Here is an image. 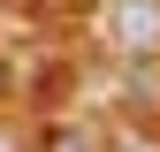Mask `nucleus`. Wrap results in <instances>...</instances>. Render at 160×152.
Returning a JSON list of instances; mask_svg holds the SVG:
<instances>
[{"instance_id":"1","label":"nucleus","mask_w":160,"mask_h":152,"mask_svg":"<svg viewBox=\"0 0 160 152\" xmlns=\"http://www.w3.org/2000/svg\"><path fill=\"white\" fill-rule=\"evenodd\" d=\"M114 38L122 46H152L160 38V0H114Z\"/></svg>"},{"instance_id":"2","label":"nucleus","mask_w":160,"mask_h":152,"mask_svg":"<svg viewBox=\"0 0 160 152\" xmlns=\"http://www.w3.org/2000/svg\"><path fill=\"white\" fill-rule=\"evenodd\" d=\"M53 152H84V137H61V145H53Z\"/></svg>"}]
</instances>
